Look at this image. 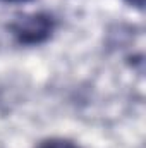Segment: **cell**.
Here are the masks:
<instances>
[{"label":"cell","instance_id":"1","mask_svg":"<svg viewBox=\"0 0 146 148\" xmlns=\"http://www.w3.org/2000/svg\"><path fill=\"white\" fill-rule=\"evenodd\" d=\"M57 21L48 12H31L17 17L14 23H10L9 31L19 45L35 47L48 41L55 31Z\"/></svg>","mask_w":146,"mask_h":148},{"label":"cell","instance_id":"2","mask_svg":"<svg viewBox=\"0 0 146 148\" xmlns=\"http://www.w3.org/2000/svg\"><path fill=\"white\" fill-rule=\"evenodd\" d=\"M36 148H79L76 143H72L71 140H64V138H52L46 140L43 143H40Z\"/></svg>","mask_w":146,"mask_h":148},{"label":"cell","instance_id":"3","mask_svg":"<svg viewBox=\"0 0 146 148\" xmlns=\"http://www.w3.org/2000/svg\"><path fill=\"white\" fill-rule=\"evenodd\" d=\"M129 5H132V7H138V9H143L145 7V0H126Z\"/></svg>","mask_w":146,"mask_h":148},{"label":"cell","instance_id":"4","mask_svg":"<svg viewBox=\"0 0 146 148\" xmlns=\"http://www.w3.org/2000/svg\"><path fill=\"white\" fill-rule=\"evenodd\" d=\"M0 2H5V3H24V2H29V0H0Z\"/></svg>","mask_w":146,"mask_h":148}]
</instances>
